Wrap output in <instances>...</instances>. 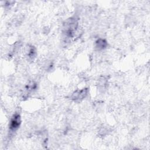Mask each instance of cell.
<instances>
[{
  "label": "cell",
  "instance_id": "cell-3",
  "mask_svg": "<svg viewBox=\"0 0 150 150\" xmlns=\"http://www.w3.org/2000/svg\"><path fill=\"white\" fill-rule=\"evenodd\" d=\"M107 46V42L103 39H100L96 42V47L98 49H103Z\"/></svg>",
  "mask_w": 150,
  "mask_h": 150
},
{
  "label": "cell",
  "instance_id": "cell-2",
  "mask_svg": "<svg viewBox=\"0 0 150 150\" xmlns=\"http://www.w3.org/2000/svg\"><path fill=\"white\" fill-rule=\"evenodd\" d=\"M88 93V89L84 88L80 90H77L74 92L72 96V98L74 101H80L86 97Z\"/></svg>",
  "mask_w": 150,
  "mask_h": 150
},
{
  "label": "cell",
  "instance_id": "cell-4",
  "mask_svg": "<svg viewBox=\"0 0 150 150\" xmlns=\"http://www.w3.org/2000/svg\"><path fill=\"white\" fill-rule=\"evenodd\" d=\"M35 54H36L35 48L33 46L30 47L29 49L28 52V55L30 59H33L34 57H35Z\"/></svg>",
  "mask_w": 150,
  "mask_h": 150
},
{
  "label": "cell",
  "instance_id": "cell-1",
  "mask_svg": "<svg viewBox=\"0 0 150 150\" xmlns=\"http://www.w3.org/2000/svg\"><path fill=\"white\" fill-rule=\"evenodd\" d=\"M21 117L20 115L18 113H16L13 115L12 118L9 124V129L11 131H16L19 127L21 124Z\"/></svg>",
  "mask_w": 150,
  "mask_h": 150
}]
</instances>
